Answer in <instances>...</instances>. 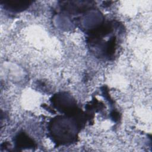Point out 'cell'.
Returning <instances> with one entry per match:
<instances>
[{
  "label": "cell",
  "mask_w": 152,
  "mask_h": 152,
  "mask_svg": "<svg viewBox=\"0 0 152 152\" xmlns=\"http://www.w3.org/2000/svg\"><path fill=\"white\" fill-rule=\"evenodd\" d=\"M29 1H4V4L8 8H10L11 10L14 11H20V10H23L25 8H27L28 5L30 4Z\"/></svg>",
  "instance_id": "1"
},
{
  "label": "cell",
  "mask_w": 152,
  "mask_h": 152,
  "mask_svg": "<svg viewBox=\"0 0 152 152\" xmlns=\"http://www.w3.org/2000/svg\"><path fill=\"white\" fill-rule=\"evenodd\" d=\"M16 144L20 148H29L34 146L33 141L24 133H21L18 135L16 138Z\"/></svg>",
  "instance_id": "2"
}]
</instances>
